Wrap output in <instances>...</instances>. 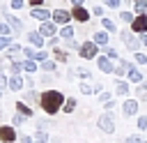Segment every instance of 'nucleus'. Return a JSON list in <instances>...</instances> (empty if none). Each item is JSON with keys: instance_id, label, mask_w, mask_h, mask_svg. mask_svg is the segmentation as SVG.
Returning <instances> with one entry per match:
<instances>
[{"instance_id": "nucleus-1", "label": "nucleus", "mask_w": 147, "mask_h": 143, "mask_svg": "<svg viewBox=\"0 0 147 143\" xmlns=\"http://www.w3.org/2000/svg\"><path fill=\"white\" fill-rule=\"evenodd\" d=\"M64 101H67V97H64L60 90H46V92L39 95V106H41L48 115H55L57 111H62Z\"/></svg>"}, {"instance_id": "nucleus-2", "label": "nucleus", "mask_w": 147, "mask_h": 143, "mask_svg": "<svg viewBox=\"0 0 147 143\" xmlns=\"http://www.w3.org/2000/svg\"><path fill=\"white\" fill-rule=\"evenodd\" d=\"M96 125H99V129H101L103 134H113V131H115V118H113V113H110V111L101 113L99 120H96Z\"/></svg>"}, {"instance_id": "nucleus-3", "label": "nucleus", "mask_w": 147, "mask_h": 143, "mask_svg": "<svg viewBox=\"0 0 147 143\" xmlns=\"http://www.w3.org/2000/svg\"><path fill=\"white\" fill-rule=\"evenodd\" d=\"M78 53H80V58H83V60H92V58H99V44H94L92 39H90V42H83Z\"/></svg>"}, {"instance_id": "nucleus-4", "label": "nucleus", "mask_w": 147, "mask_h": 143, "mask_svg": "<svg viewBox=\"0 0 147 143\" xmlns=\"http://www.w3.org/2000/svg\"><path fill=\"white\" fill-rule=\"evenodd\" d=\"M30 16L37 18V21H41V23H46V21L53 18V12H48V9H44V7H32V9H30Z\"/></svg>"}, {"instance_id": "nucleus-5", "label": "nucleus", "mask_w": 147, "mask_h": 143, "mask_svg": "<svg viewBox=\"0 0 147 143\" xmlns=\"http://www.w3.org/2000/svg\"><path fill=\"white\" fill-rule=\"evenodd\" d=\"M0 141L2 143H14L16 141V129L11 125H2L0 127Z\"/></svg>"}, {"instance_id": "nucleus-6", "label": "nucleus", "mask_w": 147, "mask_h": 143, "mask_svg": "<svg viewBox=\"0 0 147 143\" xmlns=\"http://www.w3.org/2000/svg\"><path fill=\"white\" fill-rule=\"evenodd\" d=\"M131 30H133V32H138V35H145V32H147V14L136 16V21L131 23Z\"/></svg>"}, {"instance_id": "nucleus-7", "label": "nucleus", "mask_w": 147, "mask_h": 143, "mask_svg": "<svg viewBox=\"0 0 147 143\" xmlns=\"http://www.w3.org/2000/svg\"><path fill=\"white\" fill-rule=\"evenodd\" d=\"M96 65H99V69L103 74H115V65H113V60L108 55H99L96 58Z\"/></svg>"}, {"instance_id": "nucleus-8", "label": "nucleus", "mask_w": 147, "mask_h": 143, "mask_svg": "<svg viewBox=\"0 0 147 143\" xmlns=\"http://www.w3.org/2000/svg\"><path fill=\"white\" fill-rule=\"evenodd\" d=\"M69 21H71V12H67V9H55L53 12V23L69 25Z\"/></svg>"}, {"instance_id": "nucleus-9", "label": "nucleus", "mask_w": 147, "mask_h": 143, "mask_svg": "<svg viewBox=\"0 0 147 143\" xmlns=\"http://www.w3.org/2000/svg\"><path fill=\"white\" fill-rule=\"evenodd\" d=\"M122 111H124V115H126V118L136 115V113H138V99H124Z\"/></svg>"}, {"instance_id": "nucleus-10", "label": "nucleus", "mask_w": 147, "mask_h": 143, "mask_svg": "<svg viewBox=\"0 0 147 143\" xmlns=\"http://www.w3.org/2000/svg\"><path fill=\"white\" fill-rule=\"evenodd\" d=\"M126 76H129V81H131V83H138V85L142 83V74H140V72H138V67H136V65H131V62H129V67H126Z\"/></svg>"}, {"instance_id": "nucleus-11", "label": "nucleus", "mask_w": 147, "mask_h": 143, "mask_svg": "<svg viewBox=\"0 0 147 143\" xmlns=\"http://www.w3.org/2000/svg\"><path fill=\"white\" fill-rule=\"evenodd\" d=\"M71 16H74L76 21H80V23H85V21L90 18V12H87L85 7H74V9H71Z\"/></svg>"}, {"instance_id": "nucleus-12", "label": "nucleus", "mask_w": 147, "mask_h": 143, "mask_svg": "<svg viewBox=\"0 0 147 143\" xmlns=\"http://www.w3.org/2000/svg\"><path fill=\"white\" fill-rule=\"evenodd\" d=\"M28 42H30L32 46L41 48V46H44V35H41V32H34V30H32V32H28Z\"/></svg>"}, {"instance_id": "nucleus-13", "label": "nucleus", "mask_w": 147, "mask_h": 143, "mask_svg": "<svg viewBox=\"0 0 147 143\" xmlns=\"http://www.w3.org/2000/svg\"><path fill=\"white\" fill-rule=\"evenodd\" d=\"M122 39H124L126 48H133V51L138 48V39H136V37H133V35H131L129 30H122Z\"/></svg>"}, {"instance_id": "nucleus-14", "label": "nucleus", "mask_w": 147, "mask_h": 143, "mask_svg": "<svg viewBox=\"0 0 147 143\" xmlns=\"http://www.w3.org/2000/svg\"><path fill=\"white\" fill-rule=\"evenodd\" d=\"M39 32H41L44 37H55V23H53V21H46V23H41Z\"/></svg>"}, {"instance_id": "nucleus-15", "label": "nucleus", "mask_w": 147, "mask_h": 143, "mask_svg": "<svg viewBox=\"0 0 147 143\" xmlns=\"http://www.w3.org/2000/svg\"><path fill=\"white\" fill-rule=\"evenodd\" d=\"M5 18H7V23L11 25V30L14 32H21V28H23V23L16 18V16H11V14H5Z\"/></svg>"}, {"instance_id": "nucleus-16", "label": "nucleus", "mask_w": 147, "mask_h": 143, "mask_svg": "<svg viewBox=\"0 0 147 143\" xmlns=\"http://www.w3.org/2000/svg\"><path fill=\"white\" fill-rule=\"evenodd\" d=\"M23 83H25V81H23L21 76H9V90H14V92H18V90L23 88Z\"/></svg>"}, {"instance_id": "nucleus-17", "label": "nucleus", "mask_w": 147, "mask_h": 143, "mask_svg": "<svg viewBox=\"0 0 147 143\" xmlns=\"http://www.w3.org/2000/svg\"><path fill=\"white\" fill-rule=\"evenodd\" d=\"M92 42L99 44V46H106L108 44V32H94L92 35Z\"/></svg>"}, {"instance_id": "nucleus-18", "label": "nucleus", "mask_w": 147, "mask_h": 143, "mask_svg": "<svg viewBox=\"0 0 147 143\" xmlns=\"http://www.w3.org/2000/svg\"><path fill=\"white\" fill-rule=\"evenodd\" d=\"M16 113H21V115L30 118V115H32V108H30L25 101H16Z\"/></svg>"}, {"instance_id": "nucleus-19", "label": "nucleus", "mask_w": 147, "mask_h": 143, "mask_svg": "<svg viewBox=\"0 0 147 143\" xmlns=\"http://www.w3.org/2000/svg\"><path fill=\"white\" fill-rule=\"evenodd\" d=\"M32 138L37 141V143H46L51 136H48V131H44V129H34V134H32Z\"/></svg>"}, {"instance_id": "nucleus-20", "label": "nucleus", "mask_w": 147, "mask_h": 143, "mask_svg": "<svg viewBox=\"0 0 147 143\" xmlns=\"http://www.w3.org/2000/svg\"><path fill=\"white\" fill-rule=\"evenodd\" d=\"M9 72H11V76H18V74L23 72V62H18V60H11V65H9Z\"/></svg>"}, {"instance_id": "nucleus-21", "label": "nucleus", "mask_w": 147, "mask_h": 143, "mask_svg": "<svg viewBox=\"0 0 147 143\" xmlns=\"http://www.w3.org/2000/svg\"><path fill=\"white\" fill-rule=\"evenodd\" d=\"M101 25H103L106 32H117V25H115L110 18H101Z\"/></svg>"}, {"instance_id": "nucleus-22", "label": "nucleus", "mask_w": 147, "mask_h": 143, "mask_svg": "<svg viewBox=\"0 0 147 143\" xmlns=\"http://www.w3.org/2000/svg\"><path fill=\"white\" fill-rule=\"evenodd\" d=\"M115 92H117V95H129V83H126V81H117Z\"/></svg>"}, {"instance_id": "nucleus-23", "label": "nucleus", "mask_w": 147, "mask_h": 143, "mask_svg": "<svg viewBox=\"0 0 147 143\" xmlns=\"http://www.w3.org/2000/svg\"><path fill=\"white\" fill-rule=\"evenodd\" d=\"M60 37H64V39H74V28H71V25H62Z\"/></svg>"}, {"instance_id": "nucleus-24", "label": "nucleus", "mask_w": 147, "mask_h": 143, "mask_svg": "<svg viewBox=\"0 0 147 143\" xmlns=\"http://www.w3.org/2000/svg\"><path fill=\"white\" fill-rule=\"evenodd\" d=\"M53 55H55V60L57 62H67V51H62V48H53Z\"/></svg>"}, {"instance_id": "nucleus-25", "label": "nucleus", "mask_w": 147, "mask_h": 143, "mask_svg": "<svg viewBox=\"0 0 147 143\" xmlns=\"http://www.w3.org/2000/svg\"><path fill=\"white\" fill-rule=\"evenodd\" d=\"M74 108H76V99H74V97H69V99L64 101L62 111H64V113H74Z\"/></svg>"}, {"instance_id": "nucleus-26", "label": "nucleus", "mask_w": 147, "mask_h": 143, "mask_svg": "<svg viewBox=\"0 0 147 143\" xmlns=\"http://www.w3.org/2000/svg\"><path fill=\"white\" fill-rule=\"evenodd\" d=\"M23 69H25L28 74H34V72H37V62H34V60H25V62H23Z\"/></svg>"}, {"instance_id": "nucleus-27", "label": "nucleus", "mask_w": 147, "mask_h": 143, "mask_svg": "<svg viewBox=\"0 0 147 143\" xmlns=\"http://www.w3.org/2000/svg\"><path fill=\"white\" fill-rule=\"evenodd\" d=\"M25 115H21V113H16L14 118H11V127H21V125H25Z\"/></svg>"}, {"instance_id": "nucleus-28", "label": "nucleus", "mask_w": 147, "mask_h": 143, "mask_svg": "<svg viewBox=\"0 0 147 143\" xmlns=\"http://www.w3.org/2000/svg\"><path fill=\"white\" fill-rule=\"evenodd\" d=\"M138 99L140 101H147V83H140L138 85Z\"/></svg>"}, {"instance_id": "nucleus-29", "label": "nucleus", "mask_w": 147, "mask_h": 143, "mask_svg": "<svg viewBox=\"0 0 147 143\" xmlns=\"http://www.w3.org/2000/svg\"><path fill=\"white\" fill-rule=\"evenodd\" d=\"M119 18H122L124 23H133V21H136V16H133L131 12H119Z\"/></svg>"}, {"instance_id": "nucleus-30", "label": "nucleus", "mask_w": 147, "mask_h": 143, "mask_svg": "<svg viewBox=\"0 0 147 143\" xmlns=\"http://www.w3.org/2000/svg\"><path fill=\"white\" fill-rule=\"evenodd\" d=\"M55 67H57L55 60H46V62H41V69H44V72H55Z\"/></svg>"}, {"instance_id": "nucleus-31", "label": "nucleus", "mask_w": 147, "mask_h": 143, "mask_svg": "<svg viewBox=\"0 0 147 143\" xmlns=\"http://www.w3.org/2000/svg\"><path fill=\"white\" fill-rule=\"evenodd\" d=\"M126 67H129V62H126V60H122V62H119V65L115 67V74H117V76H122V74H126Z\"/></svg>"}, {"instance_id": "nucleus-32", "label": "nucleus", "mask_w": 147, "mask_h": 143, "mask_svg": "<svg viewBox=\"0 0 147 143\" xmlns=\"http://www.w3.org/2000/svg\"><path fill=\"white\" fill-rule=\"evenodd\" d=\"M74 72H76V74H78V78H83V81H85V78H90V76H92V74H90V72H87V69H85V67H76V69H74Z\"/></svg>"}, {"instance_id": "nucleus-33", "label": "nucleus", "mask_w": 147, "mask_h": 143, "mask_svg": "<svg viewBox=\"0 0 147 143\" xmlns=\"http://www.w3.org/2000/svg\"><path fill=\"white\" fill-rule=\"evenodd\" d=\"M11 44H14V42H11V37H0V51H7Z\"/></svg>"}, {"instance_id": "nucleus-34", "label": "nucleus", "mask_w": 147, "mask_h": 143, "mask_svg": "<svg viewBox=\"0 0 147 143\" xmlns=\"http://www.w3.org/2000/svg\"><path fill=\"white\" fill-rule=\"evenodd\" d=\"M9 32H11V25L0 21V37H9Z\"/></svg>"}, {"instance_id": "nucleus-35", "label": "nucleus", "mask_w": 147, "mask_h": 143, "mask_svg": "<svg viewBox=\"0 0 147 143\" xmlns=\"http://www.w3.org/2000/svg\"><path fill=\"white\" fill-rule=\"evenodd\" d=\"M136 12H138V16H140V14H147V2H145V0L136 2Z\"/></svg>"}, {"instance_id": "nucleus-36", "label": "nucleus", "mask_w": 147, "mask_h": 143, "mask_svg": "<svg viewBox=\"0 0 147 143\" xmlns=\"http://www.w3.org/2000/svg\"><path fill=\"white\" fill-rule=\"evenodd\" d=\"M126 143H145V138L140 134H131V136H126Z\"/></svg>"}, {"instance_id": "nucleus-37", "label": "nucleus", "mask_w": 147, "mask_h": 143, "mask_svg": "<svg viewBox=\"0 0 147 143\" xmlns=\"http://www.w3.org/2000/svg\"><path fill=\"white\" fill-rule=\"evenodd\" d=\"M80 92H83V95H92V92H94V88H92L90 83H85V81H83V83H80Z\"/></svg>"}, {"instance_id": "nucleus-38", "label": "nucleus", "mask_w": 147, "mask_h": 143, "mask_svg": "<svg viewBox=\"0 0 147 143\" xmlns=\"http://www.w3.org/2000/svg\"><path fill=\"white\" fill-rule=\"evenodd\" d=\"M25 101H28V104H34V101H37V92H34V90H28V92H25Z\"/></svg>"}, {"instance_id": "nucleus-39", "label": "nucleus", "mask_w": 147, "mask_h": 143, "mask_svg": "<svg viewBox=\"0 0 147 143\" xmlns=\"http://www.w3.org/2000/svg\"><path fill=\"white\" fill-rule=\"evenodd\" d=\"M48 60V53L46 51H37V58H34V62H46Z\"/></svg>"}, {"instance_id": "nucleus-40", "label": "nucleus", "mask_w": 147, "mask_h": 143, "mask_svg": "<svg viewBox=\"0 0 147 143\" xmlns=\"http://www.w3.org/2000/svg\"><path fill=\"white\" fill-rule=\"evenodd\" d=\"M138 129H140V131L147 129V115H140V118H138Z\"/></svg>"}, {"instance_id": "nucleus-41", "label": "nucleus", "mask_w": 147, "mask_h": 143, "mask_svg": "<svg viewBox=\"0 0 147 143\" xmlns=\"http://www.w3.org/2000/svg\"><path fill=\"white\" fill-rule=\"evenodd\" d=\"M23 53H25L28 60H34V58H37V51H34V48H23Z\"/></svg>"}, {"instance_id": "nucleus-42", "label": "nucleus", "mask_w": 147, "mask_h": 143, "mask_svg": "<svg viewBox=\"0 0 147 143\" xmlns=\"http://www.w3.org/2000/svg\"><path fill=\"white\" fill-rule=\"evenodd\" d=\"M133 58H136V62H138V65H147V55H145V53H136Z\"/></svg>"}, {"instance_id": "nucleus-43", "label": "nucleus", "mask_w": 147, "mask_h": 143, "mask_svg": "<svg viewBox=\"0 0 147 143\" xmlns=\"http://www.w3.org/2000/svg\"><path fill=\"white\" fill-rule=\"evenodd\" d=\"M103 5L110 7V9H117V7H119V0H103Z\"/></svg>"}, {"instance_id": "nucleus-44", "label": "nucleus", "mask_w": 147, "mask_h": 143, "mask_svg": "<svg viewBox=\"0 0 147 143\" xmlns=\"http://www.w3.org/2000/svg\"><path fill=\"white\" fill-rule=\"evenodd\" d=\"M106 55H108L110 60H115V58H117V51H115V48H110V46H106Z\"/></svg>"}, {"instance_id": "nucleus-45", "label": "nucleus", "mask_w": 147, "mask_h": 143, "mask_svg": "<svg viewBox=\"0 0 147 143\" xmlns=\"http://www.w3.org/2000/svg\"><path fill=\"white\" fill-rule=\"evenodd\" d=\"M99 101H103V104L113 101V99H110V92H101V95H99Z\"/></svg>"}, {"instance_id": "nucleus-46", "label": "nucleus", "mask_w": 147, "mask_h": 143, "mask_svg": "<svg viewBox=\"0 0 147 143\" xmlns=\"http://www.w3.org/2000/svg\"><path fill=\"white\" fill-rule=\"evenodd\" d=\"M9 5H11V9H21V7L25 5V0H11Z\"/></svg>"}, {"instance_id": "nucleus-47", "label": "nucleus", "mask_w": 147, "mask_h": 143, "mask_svg": "<svg viewBox=\"0 0 147 143\" xmlns=\"http://www.w3.org/2000/svg\"><path fill=\"white\" fill-rule=\"evenodd\" d=\"M5 85H9V76H5V74L0 72V88H5Z\"/></svg>"}, {"instance_id": "nucleus-48", "label": "nucleus", "mask_w": 147, "mask_h": 143, "mask_svg": "<svg viewBox=\"0 0 147 143\" xmlns=\"http://www.w3.org/2000/svg\"><path fill=\"white\" fill-rule=\"evenodd\" d=\"M92 14L94 16H103V7H92Z\"/></svg>"}, {"instance_id": "nucleus-49", "label": "nucleus", "mask_w": 147, "mask_h": 143, "mask_svg": "<svg viewBox=\"0 0 147 143\" xmlns=\"http://www.w3.org/2000/svg\"><path fill=\"white\" fill-rule=\"evenodd\" d=\"M21 143H37L32 136H21Z\"/></svg>"}, {"instance_id": "nucleus-50", "label": "nucleus", "mask_w": 147, "mask_h": 143, "mask_svg": "<svg viewBox=\"0 0 147 143\" xmlns=\"http://www.w3.org/2000/svg\"><path fill=\"white\" fill-rule=\"evenodd\" d=\"M140 44L147 48V32H145V35H140Z\"/></svg>"}, {"instance_id": "nucleus-51", "label": "nucleus", "mask_w": 147, "mask_h": 143, "mask_svg": "<svg viewBox=\"0 0 147 143\" xmlns=\"http://www.w3.org/2000/svg\"><path fill=\"white\" fill-rule=\"evenodd\" d=\"M69 2H71L74 7H83V2H85V0H69Z\"/></svg>"}, {"instance_id": "nucleus-52", "label": "nucleus", "mask_w": 147, "mask_h": 143, "mask_svg": "<svg viewBox=\"0 0 147 143\" xmlns=\"http://www.w3.org/2000/svg\"><path fill=\"white\" fill-rule=\"evenodd\" d=\"M41 2H44V0H30V5H32V7H41Z\"/></svg>"}, {"instance_id": "nucleus-53", "label": "nucleus", "mask_w": 147, "mask_h": 143, "mask_svg": "<svg viewBox=\"0 0 147 143\" xmlns=\"http://www.w3.org/2000/svg\"><path fill=\"white\" fill-rule=\"evenodd\" d=\"M0 97H2V88H0Z\"/></svg>"}, {"instance_id": "nucleus-54", "label": "nucleus", "mask_w": 147, "mask_h": 143, "mask_svg": "<svg viewBox=\"0 0 147 143\" xmlns=\"http://www.w3.org/2000/svg\"><path fill=\"white\" fill-rule=\"evenodd\" d=\"M136 2H140V0H136Z\"/></svg>"}]
</instances>
